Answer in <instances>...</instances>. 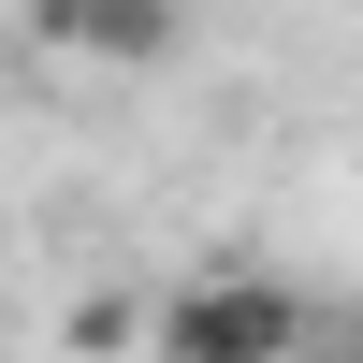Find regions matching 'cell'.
<instances>
[{
    "label": "cell",
    "instance_id": "cell-3",
    "mask_svg": "<svg viewBox=\"0 0 363 363\" xmlns=\"http://www.w3.org/2000/svg\"><path fill=\"white\" fill-rule=\"evenodd\" d=\"M131 320H145V306H131V291H87V306H73V320H58V335H73L87 363H102V349H131Z\"/></svg>",
    "mask_w": 363,
    "mask_h": 363
},
{
    "label": "cell",
    "instance_id": "cell-4",
    "mask_svg": "<svg viewBox=\"0 0 363 363\" xmlns=\"http://www.w3.org/2000/svg\"><path fill=\"white\" fill-rule=\"evenodd\" d=\"M291 363H363V320H349V335H335V320H306V349H291Z\"/></svg>",
    "mask_w": 363,
    "mask_h": 363
},
{
    "label": "cell",
    "instance_id": "cell-2",
    "mask_svg": "<svg viewBox=\"0 0 363 363\" xmlns=\"http://www.w3.org/2000/svg\"><path fill=\"white\" fill-rule=\"evenodd\" d=\"M44 58H102V73H160L189 44V0H29Z\"/></svg>",
    "mask_w": 363,
    "mask_h": 363
},
{
    "label": "cell",
    "instance_id": "cell-1",
    "mask_svg": "<svg viewBox=\"0 0 363 363\" xmlns=\"http://www.w3.org/2000/svg\"><path fill=\"white\" fill-rule=\"evenodd\" d=\"M306 320H320V306H306L291 277H189V291H160L145 335H160V363H291Z\"/></svg>",
    "mask_w": 363,
    "mask_h": 363
}]
</instances>
